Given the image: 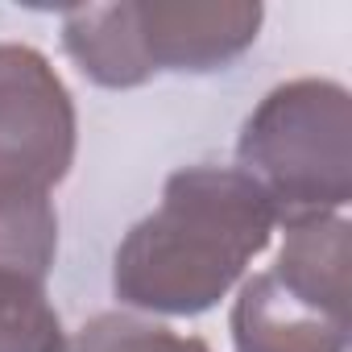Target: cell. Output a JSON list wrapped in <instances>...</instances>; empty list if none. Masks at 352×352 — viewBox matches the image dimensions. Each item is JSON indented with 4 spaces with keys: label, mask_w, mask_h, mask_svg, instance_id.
Here are the masks:
<instances>
[{
    "label": "cell",
    "mask_w": 352,
    "mask_h": 352,
    "mask_svg": "<svg viewBox=\"0 0 352 352\" xmlns=\"http://www.w3.org/2000/svg\"><path fill=\"white\" fill-rule=\"evenodd\" d=\"M274 228L270 199L236 166L174 170L162 204L120 241L112 290L137 311L204 315L265 253Z\"/></svg>",
    "instance_id": "6da1fadb"
},
{
    "label": "cell",
    "mask_w": 352,
    "mask_h": 352,
    "mask_svg": "<svg viewBox=\"0 0 352 352\" xmlns=\"http://www.w3.org/2000/svg\"><path fill=\"white\" fill-rule=\"evenodd\" d=\"M241 174L270 199L274 220L294 228L340 216L352 199V108L331 79H290L245 120Z\"/></svg>",
    "instance_id": "7a4b0ae2"
},
{
    "label": "cell",
    "mask_w": 352,
    "mask_h": 352,
    "mask_svg": "<svg viewBox=\"0 0 352 352\" xmlns=\"http://www.w3.org/2000/svg\"><path fill=\"white\" fill-rule=\"evenodd\" d=\"M75 162V104L46 54L0 46V195H50Z\"/></svg>",
    "instance_id": "3957f363"
},
{
    "label": "cell",
    "mask_w": 352,
    "mask_h": 352,
    "mask_svg": "<svg viewBox=\"0 0 352 352\" xmlns=\"http://www.w3.org/2000/svg\"><path fill=\"white\" fill-rule=\"evenodd\" d=\"M261 17V5L249 0H133V30L149 75L228 67L257 42Z\"/></svg>",
    "instance_id": "277c9868"
},
{
    "label": "cell",
    "mask_w": 352,
    "mask_h": 352,
    "mask_svg": "<svg viewBox=\"0 0 352 352\" xmlns=\"http://www.w3.org/2000/svg\"><path fill=\"white\" fill-rule=\"evenodd\" d=\"M232 344L236 352H344L348 319L311 307L261 270L232 302Z\"/></svg>",
    "instance_id": "5b68a950"
},
{
    "label": "cell",
    "mask_w": 352,
    "mask_h": 352,
    "mask_svg": "<svg viewBox=\"0 0 352 352\" xmlns=\"http://www.w3.org/2000/svg\"><path fill=\"white\" fill-rule=\"evenodd\" d=\"M348 270H352V245H348V220H307L286 228V241L278 249V261L270 274L307 298L311 307L348 319Z\"/></svg>",
    "instance_id": "8992f818"
},
{
    "label": "cell",
    "mask_w": 352,
    "mask_h": 352,
    "mask_svg": "<svg viewBox=\"0 0 352 352\" xmlns=\"http://www.w3.org/2000/svg\"><path fill=\"white\" fill-rule=\"evenodd\" d=\"M63 46L75 67L100 87H141L145 79H153L133 30V0L67 9Z\"/></svg>",
    "instance_id": "52a82bcc"
},
{
    "label": "cell",
    "mask_w": 352,
    "mask_h": 352,
    "mask_svg": "<svg viewBox=\"0 0 352 352\" xmlns=\"http://www.w3.org/2000/svg\"><path fill=\"white\" fill-rule=\"evenodd\" d=\"M58 253L50 195H0V290H46Z\"/></svg>",
    "instance_id": "ba28073f"
},
{
    "label": "cell",
    "mask_w": 352,
    "mask_h": 352,
    "mask_svg": "<svg viewBox=\"0 0 352 352\" xmlns=\"http://www.w3.org/2000/svg\"><path fill=\"white\" fill-rule=\"evenodd\" d=\"M67 352H212V348L195 336H179L162 323L108 311L83 323L79 336L67 340Z\"/></svg>",
    "instance_id": "9c48e42d"
},
{
    "label": "cell",
    "mask_w": 352,
    "mask_h": 352,
    "mask_svg": "<svg viewBox=\"0 0 352 352\" xmlns=\"http://www.w3.org/2000/svg\"><path fill=\"white\" fill-rule=\"evenodd\" d=\"M0 352H67V331L46 290H0Z\"/></svg>",
    "instance_id": "30bf717a"
}]
</instances>
